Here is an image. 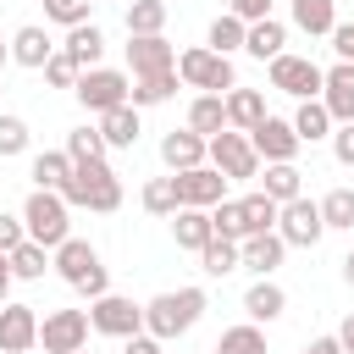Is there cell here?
Instances as JSON below:
<instances>
[{"label":"cell","mask_w":354,"mask_h":354,"mask_svg":"<svg viewBox=\"0 0 354 354\" xmlns=\"http://www.w3.org/2000/svg\"><path fill=\"white\" fill-rule=\"evenodd\" d=\"M199 315H205V288L155 293V299L144 304V332H149L155 343H166V337H183V332H188Z\"/></svg>","instance_id":"1"},{"label":"cell","mask_w":354,"mask_h":354,"mask_svg":"<svg viewBox=\"0 0 354 354\" xmlns=\"http://www.w3.org/2000/svg\"><path fill=\"white\" fill-rule=\"evenodd\" d=\"M61 199H66V210H72V205H83V210L111 216V210L122 205V183H116V171H111L105 160H83V166H72V177H66V188H61Z\"/></svg>","instance_id":"2"},{"label":"cell","mask_w":354,"mask_h":354,"mask_svg":"<svg viewBox=\"0 0 354 354\" xmlns=\"http://www.w3.org/2000/svg\"><path fill=\"white\" fill-rule=\"evenodd\" d=\"M22 232H28V243H39V249H61V243L72 238L66 199H61V194L33 188V194H28V205H22Z\"/></svg>","instance_id":"3"},{"label":"cell","mask_w":354,"mask_h":354,"mask_svg":"<svg viewBox=\"0 0 354 354\" xmlns=\"http://www.w3.org/2000/svg\"><path fill=\"white\" fill-rule=\"evenodd\" d=\"M77 293H88V299H100V293H111V282H105V266H100V249L88 243V238H66L61 249H55V260H50Z\"/></svg>","instance_id":"4"},{"label":"cell","mask_w":354,"mask_h":354,"mask_svg":"<svg viewBox=\"0 0 354 354\" xmlns=\"http://www.w3.org/2000/svg\"><path fill=\"white\" fill-rule=\"evenodd\" d=\"M127 88H133V77H127V72H116V66L77 72V83H72V94H77V100H83V111H94V116H105V111L127 105Z\"/></svg>","instance_id":"5"},{"label":"cell","mask_w":354,"mask_h":354,"mask_svg":"<svg viewBox=\"0 0 354 354\" xmlns=\"http://www.w3.org/2000/svg\"><path fill=\"white\" fill-rule=\"evenodd\" d=\"M177 77H183L188 88H205V94H227V88H238V83H232V61L216 55V50H205V44L177 55Z\"/></svg>","instance_id":"6"},{"label":"cell","mask_w":354,"mask_h":354,"mask_svg":"<svg viewBox=\"0 0 354 354\" xmlns=\"http://www.w3.org/2000/svg\"><path fill=\"white\" fill-rule=\"evenodd\" d=\"M205 166H216L227 183H232V177H260V155L249 149V133H232V127H221V133L205 144Z\"/></svg>","instance_id":"7"},{"label":"cell","mask_w":354,"mask_h":354,"mask_svg":"<svg viewBox=\"0 0 354 354\" xmlns=\"http://www.w3.org/2000/svg\"><path fill=\"white\" fill-rule=\"evenodd\" d=\"M321 232H326V227H321V205H315V199L299 194V199H288V205L277 210V238H282L288 249H315Z\"/></svg>","instance_id":"8"},{"label":"cell","mask_w":354,"mask_h":354,"mask_svg":"<svg viewBox=\"0 0 354 354\" xmlns=\"http://www.w3.org/2000/svg\"><path fill=\"white\" fill-rule=\"evenodd\" d=\"M88 326L105 337H133V332H144V304H133L122 293H100L88 304Z\"/></svg>","instance_id":"9"},{"label":"cell","mask_w":354,"mask_h":354,"mask_svg":"<svg viewBox=\"0 0 354 354\" xmlns=\"http://www.w3.org/2000/svg\"><path fill=\"white\" fill-rule=\"evenodd\" d=\"M39 343H44V354H77V348H88V310H50L39 321Z\"/></svg>","instance_id":"10"},{"label":"cell","mask_w":354,"mask_h":354,"mask_svg":"<svg viewBox=\"0 0 354 354\" xmlns=\"http://www.w3.org/2000/svg\"><path fill=\"white\" fill-rule=\"evenodd\" d=\"M321 77H326V72H321L310 55H288V50H282V55L271 61V88H282V94H293V100H315V94H321Z\"/></svg>","instance_id":"11"},{"label":"cell","mask_w":354,"mask_h":354,"mask_svg":"<svg viewBox=\"0 0 354 354\" xmlns=\"http://www.w3.org/2000/svg\"><path fill=\"white\" fill-rule=\"evenodd\" d=\"M171 177H177V210L183 205L188 210H210V205L227 199V177L216 166H194V171H171Z\"/></svg>","instance_id":"12"},{"label":"cell","mask_w":354,"mask_h":354,"mask_svg":"<svg viewBox=\"0 0 354 354\" xmlns=\"http://www.w3.org/2000/svg\"><path fill=\"white\" fill-rule=\"evenodd\" d=\"M249 149H254L266 166H282V160H293V155H299V133H293V122L266 116V122L249 133Z\"/></svg>","instance_id":"13"},{"label":"cell","mask_w":354,"mask_h":354,"mask_svg":"<svg viewBox=\"0 0 354 354\" xmlns=\"http://www.w3.org/2000/svg\"><path fill=\"white\" fill-rule=\"evenodd\" d=\"M39 343V315L33 304H0V354H28Z\"/></svg>","instance_id":"14"},{"label":"cell","mask_w":354,"mask_h":354,"mask_svg":"<svg viewBox=\"0 0 354 354\" xmlns=\"http://www.w3.org/2000/svg\"><path fill=\"white\" fill-rule=\"evenodd\" d=\"M321 105H326V116L343 127V122H354V61H337L326 77H321Z\"/></svg>","instance_id":"15"},{"label":"cell","mask_w":354,"mask_h":354,"mask_svg":"<svg viewBox=\"0 0 354 354\" xmlns=\"http://www.w3.org/2000/svg\"><path fill=\"white\" fill-rule=\"evenodd\" d=\"M127 66H133V77L177 72V50H171L160 33H149V39H133V44H127Z\"/></svg>","instance_id":"16"},{"label":"cell","mask_w":354,"mask_h":354,"mask_svg":"<svg viewBox=\"0 0 354 354\" xmlns=\"http://www.w3.org/2000/svg\"><path fill=\"white\" fill-rule=\"evenodd\" d=\"M61 55H66L77 72H94V66H100V55H105V33H100L94 22H77V28H66Z\"/></svg>","instance_id":"17"},{"label":"cell","mask_w":354,"mask_h":354,"mask_svg":"<svg viewBox=\"0 0 354 354\" xmlns=\"http://www.w3.org/2000/svg\"><path fill=\"white\" fill-rule=\"evenodd\" d=\"M55 55V39H50V28H39V22H28V28H17V39H11V61L17 66H33V72H44V61Z\"/></svg>","instance_id":"18"},{"label":"cell","mask_w":354,"mask_h":354,"mask_svg":"<svg viewBox=\"0 0 354 354\" xmlns=\"http://www.w3.org/2000/svg\"><path fill=\"white\" fill-rule=\"evenodd\" d=\"M205 144H210V138H199V133H188V127H183V133L171 127V133L160 138V160H166L171 171H194V166H205Z\"/></svg>","instance_id":"19"},{"label":"cell","mask_w":354,"mask_h":354,"mask_svg":"<svg viewBox=\"0 0 354 354\" xmlns=\"http://www.w3.org/2000/svg\"><path fill=\"white\" fill-rule=\"evenodd\" d=\"M282 254H288V243H282L277 232H254V238L238 243V260H243L249 271H260V277H271V271L282 266Z\"/></svg>","instance_id":"20"},{"label":"cell","mask_w":354,"mask_h":354,"mask_svg":"<svg viewBox=\"0 0 354 354\" xmlns=\"http://www.w3.org/2000/svg\"><path fill=\"white\" fill-rule=\"evenodd\" d=\"M221 100H227V127H232V133H254V127L266 122L260 88H232V94H221Z\"/></svg>","instance_id":"21"},{"label":"cell","mask_w":354,"mask_h":354,"mask_svg":"<svg viewBox=\"0 0 354 354\" xmlns=\"http://www.w3.org/2000/svg\"><path fill=\"white\" fill-rule=\"evenodd\" d=\"M282 44H288V28H282L277 17H266V22H249V28H243V50H249L254 61H277V55H282Z\"/></svg>","instance_id":"22"},{"label":"cell","mask_w":354,"mask_h":354,"mask_svg":"<svg viewBox=\"0 0 354 354\" xmlns=\"http://www.w3.org/2000/svg\"><path fill=\"white\" fill-rule=\"evenodd\" d=\"M100 138H105V149H133V144H138V111H133V105L105 111V116H100Z\"/></svg>","instance_id":"23"},{"label":"cell","mask_w":354,"mask_h":354,"mask_svg":"<svg viewBox=\"0 0 354 354\" xmlns=\"http://www.w3.org/2000/svg\"><path fill=\"white\" fill-rule=\"evenodd\" d=\"M221 127H227V100H221V94H199V100L188 105V133L216 138Z\"/></svg>","instance_id":"24"},{"label":"cell","mask_w":354,"mask_h":354,"mask_svg":"<svg viewBox=\"0 0 354 354\" xmlns=\"http://www.w3.org/2000/svg\"><path fill=\"white\" fill-rule=\"evenodd\" d=\"M243 310H249V321H277V315L288 310V293H282L271 277H260V282L243 293Z\"/></svg>","instance_id":"25"},{"label":"cell","mask_w":354,"mask_h":354,"mask_svg":"<svg viewBox=\"0 0 354 354\" xmlns=\"http://www.w3.org/2000/svg\"><path fill=\"white\" fill-rule=\"evenodd\" d=\"M293 28H304L310 39L337 28V0H293Z\"/></svg>","instance_id":"26"},{"label":"cell","mask_w":354,"mask_h":354,"mask_svg":"<svg viewBox=\"0 0 354 354\" xmlns=\"http://www.w3.org/2000/svg\"><path fill=\"white\" fill-rule=\"evenodd\" d=\"M171 232H177V249H205L210 238H216V227H210V210H177V221H171Z\"/></svg>","instance_id":"27"},{"label":"cell","mask_w":354,"mask_h":354,"mask_svg":"<svg viewBox=\"0 0 354 354\" xmlns=\"http://www.w3.org/2000/svg\"><path fill=\"white\" fill-rule=\"evenodd\" d=\"M66 177H72L66 149H44V155H33V183H39L44 194H61V188H66Z\"/></svg>","instance_id":"28"},{"label":"cell","mask_w":354,"mask_h":354,"mask_svg":"<svg viewBox=\"0 0 354 354\" xmlns=\"http://www.w3.org/2000/svg\"><path fill=\"white\" fill-rule=\"evenodd\" d=\"M260 194H266L271 205H288V199H299V194H304V183H299V166H293V160H282V166H266V183H260Z\"/></svg>","instance_id":"29"},{"label":"cell","mask_w":354,"mask_h":354,"mask_svg":"<svg viewBox=\"0 0 354 354\" xmlns=\"http://www.w3.org/2000/svg\"><path fill=\"white\" fill-rule=\"evenodd\" d=\"M177 94V72H155V77H133V88H127V100H133V111L138 105H166Z\"/></svg>","instance_id":"30"},{"label":"cell","mask_w":354,"mask_h":354,"mask_svg":"<svg viewBox=\"0 0 354 354\" xmlns=\"http://www.w3.org/2000/svg\"><path fill=\"white\" fill-rule=\"evenodd\" d=\"M293 133H299V144H315V138H326V133H332V116H326V105H321V100H299V111H293Z\"/></svg>","instance_id":"31"},{"label":"cell","mask_w":354,"mask_h":354,"mask_svg":"<svg viewBox=\"0 0 354 354\" xmlns=\"http://www.w3.org/2000/svg\"><path fill=\"white\" fill-rule=\"evenodd\" d=\"M166 28V0H133L127 6V39H149Z\"/></svg>","instance_id":"32"},{"label":"cell","mask_w":354,"mask_h":354,"mask_svg":"<svg viewBox=\"0 0 354 354\" xmlns=\"http://www.w3.org/2000/svg\"><path fill=\"white\" fill-rule=\"evenodd\" d=\"M238 210H243V232H249V238H254V232H277V210H282V205H271L260 188H254L249 199H238Z\"/></svg>","instance_id":"33"},{"label":"cell","mask_w":354,"mask_h":354,"mask_svg":"<svg viewBox=\"0 0 354 354\" xmlns=\"http://www.w3.org/2000/svg\"><path fill=\"white\" fill-rule=\"evenodd\" d=\"M66 160L72 166H83V160H105V138H100V127H72L66 133Z\"/></svg>","instance_id":"34"},{"label":"cell","mask_w":354,"mask_h":354,"mask_svg":"<svg viewBox=\"0 0 354 354\" xmlns=\"http://www.w3.org/2000/svg\"><path fill=\"white\" fill-rule=\"evenodd\" d=\"M243 28H249V22H238L232 11H227V17H216V22H210V39H205V50H216V55H232V50H243Z\"/></svg>","instance_id":"35"},{"label":"cell","mask_w":354,"mask_h":354,"mask_svg":"<svg viewBox=\"0 0 354 354\" xmlns=\"http://www.w3.org/2000/svg\"><path fill=\"white\" fill-rule=\"evenodd\" d=\"M199 266H205L210 277H227V271H238L243 260H238V243H232V238H210V243L199 249Z\"/></svg>","instance_id":"36"},{"label":"cell","mask_w":354,"mask_h":354,"mask_svg":"<svg viewBox=\"0 0 354 354\" xmlns=\"http://www.w3.org/2000/svg\"><path fill=\"white\" fill-rule=\"evenodd\" d=\"M216 354H266V332L260 326H227L216 337Z\"/></svg>","instance_id":"37"},{"label":"cell","mask_w":354,"mask_h":354,"mask_svg":"<svg viewBox=\"0 0 354 354\" xmlns=\"http://www.w3.org/2000/svg\"><path fill=\"white\" fill-rule=\"evenodd\" d=\"M144 210L149 216H177V177H149L144 183Z\"/></svg>","instance_id":"38"},{"label":"cell","mask_w":354,"mask_h":354,"mask_svg":"<svg viewBox=\"0 0 354 354\" xmlns=\"http://www.w3.org/2000/svg\"><path fill=\"white\" fill-rule=\"evenodd\" d=\"M321 205V227H354V188H332Z\"/></svg>","instance_id":"39"},{"label":"cell","mask_w":354,"mask_h":354,"mask_svg":"<svg viewBox=\"0 0 354 354\" xmlns=\"http://www.w3.org/2000/svg\"><path fill=\"white\" fill-rule=\"evenodd\" d=\"M210 227H216V238H232V243H243V238H249V232H243V210H238V199L210 205Z\"/></svg>","instance_id":"40"},{"label":"cell","mask_w":354,"mask_h":354,"mask_svg":"<svg viewBox=\"0 0 354 354\" xmlns=\"http://www.w3.org/2000/svg\"><path fill=\"white\" fill-rule=\"evenodd\" d=\"M6 260H11V277H22V282L44 277V266H50V254H44L39 243H17V249H11Z\"/></svg>","instance_id":"41"},{"label":"cell","mask_w":354,"mask_h":354,"mask_svg":"<svg viewBox=\"0 0 354 354\" xmlns=\"http://www.w3.org/2000/svg\"><path fill=\"white\" fill-rule=\"evenodd\" d=\"M22 149H28V122L0 111V160H6V155H22Z\"/></svg>","instance_id":"42"},{"label":"cell","mask_w":354,"mask_h":354,"mask_svg":"<svg viewBox=\"0 0 354 354\" xmlns=\"http://www.w3.org/2000/svg\"><path fill=\"white\" fill-rule=\"evenodd\" d=\"M44 17L61 28H77V22H88V0H44Z\"/></svg>","instance_id":"43"},{"label":"cell","mask_w":354,"mask_h":354,"mask_svg":"<svg viewBox=\"0 0 354 354\" xmlns=\"http://www.w3.org/2000/svg\"><path fill=\"white\" fill-rule=\"evenodd\" d=\"M44 83H50V88H72V83H77V66H72V61L55 50V55L44 61Z\"/></svg>","instance_id":"44"},{"label":"cell","mask_w":354,"mask_h":354,"mask_svg":"<svg viewBox=\"0 0 354 354\" xmlns=\"http://www.w3.org/2000/svg\"><path fill=\"white\" fill-rule=\"evenodd\" d=\"M17 243H28V232H22V221H17V216H6V210H0V254H11Z\"/></svg>","instance_id":"45"},{"label":"cell","mask_w":354,"mask_h":354,"mask_svg":"<svg viewBox=\"0 0 354 354\" xmlns=\"http://www.w3.org/2000/svg\"><path fill=\"white\" fill-rule=\"evenodd\" d=\"M326 39H332V50H337V61H354V22H337V28L326 33Z\"/></svg>","instance_id":"46"},{"label":"cell","mask_w":354,"mask_h":354,"mask_svg":"<svg viewBox=\"0 0 354 354\" xmlns=\"http://www.w3.org/2000/svg\"><path fill=\"white\" fill-rule=\"evenodd\" d=\"M332 155H337L343 166H354V122H343V127L332 133Z\"/></svg>","instance_id":"47"},{"label":"cell","mask_w":354,"mask_h":354,"mask_svg":"<svg viewBox=\"0 0 354 354\" xmlns=\"http://www.w3.org/2000/svg\"><path fill=\"white\" fill-rule=\"evenodd\" d=\"M232 17L238 22H266L271 17V0H232Z\"/></svg>","instance_id":"48"},{"label":"cell","mask_w":354,"mask_h":354,"mask_svg":"<svg viewBox=\"0 0 354 354\" xmlns=\"http://www.w3.org/2000/svg\"><path fill=\"white\" fill-rule=\"evenodd\" d=\"M122 354H160V343H155V337H149V332H133V337H127V348H122Z\"/></svg>","instance_id":"49"},{"label":"cell","mask_w":354,"mask_h":354,"mask_svg":"<svg viewBox=\"0 0 354 354\" xmlns=\"http://www.w3.org/2000/svg\"><path fill=\"white\" fill-rule=\"evenodd\" d=\"M304 354H343V343H337V337H315Z\"/></svg>","instance_id":"50"},{"label":"cell","mask_w":354,"mask_h":354,"mask_svg":"<svg viewBox=\"0 0 354 354\" xmlns=\"http://www.w3.org/2000/svg\"><path fill=\"white\" fill-rule=\"evenodd\" d=\"M332 337H337V343H343V354H354V315H348V321H343V326H337V332H332Z\"/></svg>","instance_id":"51"},{"label":"cell","mask_w":354,"mask_h":354,"mask_svg":"<svg viewBox=\"0 0 354 354\" xmlns=\"http://www.w3.org/2000/svg\"><path fill=\"white\" fill-rule=\"evenodd\" d=\"M6 299H11V260L0 254V304H6Z\"/></svg>","instance_id":"52"},{"label":"cell","mask_w":354,"mask_h":354,"mask_svg":"<svg viewBox=\"0 0 354 354\" xmlns=\"http://www.w3.org/2000/svg\"><path fill=\"white\" fill-rule=\"evenodd\" d=\"M343 282H348V288H354V249H348V254H343Z\"/></svg>","instance_id":"53"},{"label":"cell","mask_w":354,"mask_h":354,"mask_svg":"<svg viewBox=\"0 0 354 354\" xmlns=\"http://www.w3.org/2000/svg\"><path fill=\"white\" fill-rule=\"evenodd\" d=\"M6 61H11V44H0V66H6Z\"/></svg>","instance_id":"54"},{"label":"cell","mask_w":354,"mask_h":354,"mask_svg":"<svg viewBox=\"0 0 354 354\" xmlns=\"http://www.w3.org/2000/svg\"><path fill=\"white\" fill-rule=\"evenodd\" d=\"M77 354H88V348H77Z\"/></svg>","instance_id":"55"}]
</instances>
